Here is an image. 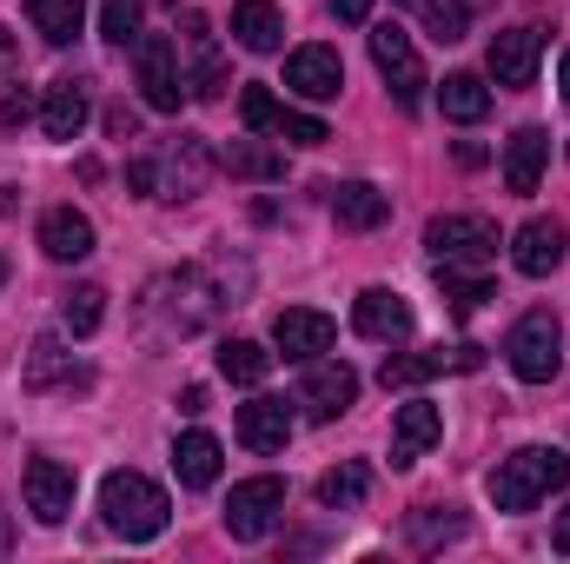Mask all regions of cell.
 <instances>
[{"instance_id":"4dcf8cb0","label":"cell","mask_w":570,"mask_h":564,"mask_svg":"<svg viewBox=\"0 0 570 564\" xmlns=\"http://www.w3.org/2000/svg\"><path fill=\"white\" fill-rule=\"evenodd\" d=\"M365 492H372V471H365V465H338V471L318 478V505H325V512H358Z\"/></svg>"},{"instance_id":"4316f807","label":"cell","mask_w":570,"mask_h":564,"mask_svg":"<svg viewBox=\"0 0 570 564\" xmlns=\"http://www.w3.org/2000/svg\"><path fill=\"white\" fill-rule=\"evenodd\" d=\"M20 386H27V392H47V386H87V372L73 366V352H60V339H33Z\"/></svg>"},{"instance_id":"7dc6e473","label":"cell","mask_w":570,"mask_h":564,"mask_svg":"<svg viewBox=\"0 0 570 564\" xmlns=\"http://www.w3.org/2000/svg\"><path fill=\"white\" fill-rule=\"evenodd\" d=\"M13 552V518H7V505H0V558Z\"/></svg>"},{"instance_id":"5bb4252c","label":"cell","mask_w":570,"mask_h":564,"mask_svg":"<svg viewBox=\"0 0 570 564\" xmlns=\"http://www.w3.org/2000/svg\"><path fill=\"white\" fill-rule=\"evenodd\" d=\"M352 325L365 339H379V346H399V339H412V305L392 285H365L358 305H352Z\"/></svg>"},{"instance_id":"f6af8a7d","label":"cell","mask_w":570,"mask_h":564,"mask_svg":"<svg viewBox=\"0 0 570 564\" xmlns=\"http://www.w3.org/2000/svg\"><path fill=\"white\" fill-rule=\"evenodd\" d=\"M458 166H484V146H478V140H458Z\"/></svg>"},{"instance_id":"f1b7e54d","label":"cell","mask_w":570,"mask_h":564,"mask_svg":"<svg viewBox=\"0 0 570 564\" xmlns=\"http://www.w3.org/2000/svg\"><path fill=\"white\" fill-rule=\"evenodd\" d=\"M27 20H33L40 40L67 47V40L80 33V20H87V0H27Z\"/></svg>"},{"instance_id":"1f68e13d","label":"cell","mask_w":570,"mask_h":564,"mask_svg":"<svg viewBox=\"0 0 570 564\" xmlns=\"http://www.w3.org/2000/svg\"><path fill=\"white\" fill-rule=\"evenodd\" d=\"M219 372H226L233 386H259V379L273 372V352L253 346V339H226V346H219Z\"/></svg>"},{"instance_id":"ee69618b","label":"cell","mask_w":570,"mask_h":564,"mask_svg":"<svg viewBox=\"0 0 570 564\" xmlns=\"http://www.w3.org/2000/svg\"><path fill=\"white\" fill-rule=\"evenodd\" d=\"M551 552H558V558H570V505H564V518H558V532H551Z\"/></svg>"},{"instance_id":"3957f363","label":"cell","mask_w":570,"mask_h":564,"mask_svg":"<svg viewBox=\"0 0 570 564\" xmlns=\"http://www.w3.org/2000/svg\"><path fill=\"white\" fill-rule=\"evenodd\" d=\"M570 485V451H551V445H524L511 451L498 471H491V505L498 512H531L538 498L564 492Z\"/></svg>"},{"instance_id":"484cf974","label":"cell","mask_w":570,"mask_h":564,"mask_svg":"<svg viewBox=\"0 0 570 564\" xmlns=\"http://www.w3.org/2000/svg\"><path fill=\"white\" fill-rule=\"evenodd\" d=\"M173 471H179L186 492L219 485V438H213V431H179V438H173Z\"/></svg>"},{"instance_id":"9c48e42d","label":"cell","mask_w":570,"mask_h":564,"mask_svg":"<svg viewBox=\"0 0 570 564\" xmlns=\"http://www.w3.org/2000/svg\"><path fill=\"white\" fill-rule=\"evenodd\" d=\"M484 366V346H438V352H399L385 359V392H405V386H425V379H444V372H478Z\"/></svg>"},{"instance_id":"bcb514c9","label":"cell","mask_w":570,"mask_h":564,"mask_svg":"<svg viewBox=\"0 0 570 564\" xmlns=\"http://www.w3.org/2000/svg\"><path fill=\"white\" fill-rule=\"evenodd\" d=\"M7 74H13V33L0 27V80H7Z\"/></svg>"},{"instance_id":"7bdbcfd3","label":"cell","mask_w":570,"mask_h":564,"mask_svg":"<svg viewBox=\"0 0 570 564\" xmlns=\"http://www.w3.org/2000/svg\"><path fill=\"white\" fill-rule=\"evenodd\" d=\"M179 412H186V419H199V412H206V392H199V386H186V392H179Z\"/></svg>"},{"instance_id":"e0dca14e","label":"cell","mask_w":570,"mask_h":564,"mask_svg":"<svg viewBox=\"0 0 570 564\" xmlns=\"http://www.w3.org/2000/svg\"><path fill=\"white\" fill-rule=\"evenodd\" d=\"M332 332H338V325H332L325 312H312V305H285L279 319H273V346H279L285 359H305V366L332 346Z\"/></svg>"},{"instance_id":"d6a6232c","label":"cell","mask_w":570,"mask_h":564,"mask_svg":"<svg viewBox=\"0 0 570 564\" xmlns=\"http://www.w3.org/2000/svg\"><path fill=\"white\" fill-rule=\"evenodd\" d=\"M226 173H239V179H279L285 159L266 140H233L226 146Z\"/></svg>"},{"instance_id":"c3c4849f","label":"cell","mask_w":570,"mask_h":564,"mask_svg":"<svg viewBox=\"0 0 570 564\" xmlns=\"http://www.w3.org/2000/svg\"><path fill=\"white\" fill-rule=\"evenodd\" d=\"M564 100H570V54H564Z\"/></svg>"},{"instance_id":"d4e9b609","label":"cell","mask_w":570,"mask_h":564,"mask_svg":"<svg viewBox=\"0 0 570 564\" xmlns=\"http://www.w3.org/2000/svg\"><path fill=\"white\" fill-rule=\"evenodd\" d=\"M233 40H239L246 54H279L285 47V13L273 0H239V7H233Z\"/></svg>"},{"instance_id":"4fadbf2b","label":"cell","mask_w":570,"mask_h":564,"mask_svg":"<svg viewBox=\"0 0 570 564\" xmlns=\"http://www.w3.org/2000/svg\"><path fill=\"white\" fill-rule=\"evenodd\" d=\"M285 87H292L298 100H338L345 60H338L332 47H298V54H285Z\"/></svg>"},{"instance_id":"6da1fadb","label":"cell","mask_w":570,"mask_h":564,"mask_svg":"<svg viewBox=\"0 0 570 564\" xmlns=\"http://www.w3.org/2000/svg\"><path fill=\"white\" fill-rule=\"evenodd\" d=\"M226 273H233L226 260H206V266H186V273H166L146 285L140 319L153 325V339H193L199 325H213L219 305H239Z\"/></svg>"},{"instance_id":"ffe728a7","label":"cell","mask_w":570,"mask_h":564,"mask_svg":"<svg viewBox=\"0 0 570 564\" xmlns=\"http://www.w3.org/2000/svg\"><path fill=\"white\" fill-rule=\"evenodd\" d=\"M239 445L246 451H285L292 445V412H285V399H246L239 406Z\"/></svg>"},{"instance_id":"7402d4cb","label":"cell","mask_w":570,"mask_h":564,"mask_svg":"<svg viewBox=\"0 0 570 564\" xmlns=\"http://www.w3.org/2000/svg\"><path fill=\"white\" fill-rule=\"evenodd\" d=\"M40 253H47V260H60V266L87 260V253H94V220H87V213H73V206H53V213L40 220Z\"/></svg>"},{"instance_id":"836d02e7","label":"cell","mask_w":570,"mask_h":564,"mask_svg":"<svg viewBox=\"0 0 570 564\" xmlns=\"http://www.w3.org/2000/svg\"><path fill=\"white\" fill-rule=\"evenodd\" d=\"M451 538H464V518H458L451 505H444V512L425 505V512L412 518V545H419V552H438V545H451Z\"/></svg>"},{"instance_id":"74e56055","label":"cell","mask_w":570,"mask_h":564,"mask_svg":"<svg viewBox=\"0 0 570 564\" xmlns=\"http://www.w3.org/2000/svg\"><path fill=\"white\" fill-rule=\"evenodd\" d=\"M273 134L292 140V146H325V140H332V127H325V120H312V114H285V107H279V127H273Z\"/></svg>"},{"instance_id":"60d3db41","label":"cell","mask_w":570,"mask_h":564,"mask_svg":"<svg viewBox=\"0 0 570 564\" xmlns=\"http://www.w3.org/2000/svg\"><path fill=\"white\" fill-rule=\"evenodd\" d=\"M134 127H140V120H134L127 107H114V114H107V134H114V140H134Z\"/></svg>"},{"instance_id":"7c38bea8","label":"cell","mask_w":570,"mask_h":564,"mask_svg":"<svg viewBox=\"0 0 570 564\" xmlns=\"http://www.w3.org/2000/svg\"><path fill=\"white\" fill-rule=\"evenodd\" d=\"M352 399H358V372L345 359H312V372H305V412L318 425H332L338 412H352Z\"/></svg>"},{"instance_id":"e575fe53","label":"cell","mask_w":570,"mask_h":564,"mask_svg":"<svg viewBox=\"0 0 570 564\" xmlns=\"http://www.w3.org/2000/svg\"><path fill=\"white\" fill-rule=\"evenodd\" d=\"M438 285H444V305H451L458 319H471V312L491 299V280H464L458 266H438Z\"/></svg>"},{"instance_id":"8fae6325","label":"cell","mask_w":570,"mask_h":564,"mask_svg":"<svg viewBox=\"0 0 570 564\" xmlns=\"http://www.w3.org/2000/svg\"><path fill=\"white\" fill-rule=\"evenodd\" d=\"M20 492H27V512L40 525H67V512H73V471L60 458H27Z\"/></svg>"},{"instance_id":"8992f818","label":"cell","mask_w":570,"mask_h":564,"mask_svg":"<svg viewBox=\"0 0 570 564\" xmlns=\"http://www.w3.org/2000/svg\"><path fill=\"white\" fill-rule=\"evenodd\" d=\"M425 246L438 266H484L498 253V226L484 213H444L425 226Z\"/></svg>"},{"instance_id":"cb8c5ba5","label":"cell","mask_w":570,"mask_h":564,"mask_svg":"<svg viewBox=\"0 0 570 564\" xmlns=\"http://www.w3.org/2000/svg\"><path fill=\"white\" fill-rule=\"evenodd\" d=\"M159 173H166V200H193V193L206 186L213 159H206V146H199V140H179L173 153H159V159H153V186H159Z\"/></svg>"},{"instance_id":"d590c367","label":"cell","mask_w":570,"mask_h":564,"mask_svg":"<svg viewBox=\"0 0 570 564\" xmlns=\"http://www.w3.org/2000/svg\"><path fill=\"white\" fill-rule=\"evenodd\" d=\"M419 13H425V27L451 47V40H464V27H471V7L464 0H412Z\"/></svg>"},{"instance_id":"7a4b0ae2","label":"cell","mask_w":570,"mask_h":564,"mask_svg":"<svg viewBox=\"0 0 570 564\" xmlns=\"http://www.w3.org/2000/svg\"><path fill=\"white\" fill-rule=\"evenodd\" d=\"M100 518H107L114 538L146 545V538L166 532L173 505H166V492H159L153 478H140V471H107V485H100Z\"/></svg>"},{"instance_id":"83f0119b","label":"cell","mask_w":570,"mask_h":564,"mask_svg":"<svg viewBox=\"0 0 570 564\" xmlns=\"http://www.w3.org/2000/svg\"><path fill=\"white\" fill-rule=\"evenodd\" d=\"M438 107H444V120H458V127H478V120L491 114V87H484L478 74H444V87H438Z\"/></svg>"},{"instance_id":"603a6c76","label":"cell","mask_w":570,"mask_h":564,"mask_svg":"<svg viewBox=\"0 0 570 564\" xmlns=\"http://www.w3.org/2000/svg\"><path fill=\"white\" fill-rule=\"evenodd\" d=\"M544 159H551V134H544V127H518L511 146H504V186H511V193H538Z\"/></svg>"},{"instance_id":"f546056e","label":"cell","mask_w":570,"mask_h":564,"mask_svg":"<svg viewBox=\"0 0 570 564\" xmlns=\"http://www.w3.org/2000/svg\"><path fill=\"white\" fill-rule=\"evenodd\" d=\"M60 319H67L73 339H94V332L107 325V292H100V285H73V292H60Z\"/></svg>"},{"instance_id":"d6986e66","label":"cell","mask_w":570,"mask_h":564,"mask_svg":"<svg viewBox=\"0 0 570 564\" xmlns=\"http://www.w3.org/2000/svg\"><path fill=\"white\" fill-rule=\"evenodd\" d=\"M332 193V220L352 226V233H379L392 220V193H379L372 179H345V186H325Z\"/></svg>"},{"instance_id":"5b68a950","label":"cell","mask_w":570,"mask_h":564,"mask_svg":"<svg viewBox=\"0 0 570 564\" xmlns=\"http://www.w3.org/2000/svg\"><path fill=\"white\" fill-rule=\"evenodd\" d=\"M372 67L385 74V87H392V100L405 107V114H419L425 107V60H419V47H412V33L405 27H372Z\"/></svg>"},{"instance_id":"30bf717a","label":"cell","mask_w":570,"mask_h":564,"mask_svg":"<svg viewBox=\"0 0 570 564\" xmlns=\"http://www.w3.org/2000/svg\"><path fill=\"white\" fill-rule=\"evenodd\" d=\"M538 60H544V33H538V27H504V33H491L484 67H491L498 87H531V80H538Z\"/></svg>"},{"instance_id":"44dd1931","label":"cell","mask_w":570,"mask_h":564,"mask_svg":"<svg viewBox=\"0 0 570 564\" xmlns=\"http://www.w3.org/2000/svg\"><path fill=\"white\" fill-rule=\"evenodd\" d=\"M87 120H94L87 80H60V87H47V107H40L47 140H80V134H87Z\"/></svg>"},{"instance_id":"8d00e7d4","label":"cell","mask_w":570,"mask_h":564,"mask_svg":"<svg viewBox=\"0 0 570 564\" xmlns=\"http://www.w3.org/2000/svg\"><path fill=\"white\" fill-rule=\"evenodd\" d=\"M100 33L114 47H140V0H100Z\"/></svg>"},{"instance_id":"b9f144b4","label":"cell","mask_w":570,"mask_h":564,"mask_svg":"<svg viewBox=\"0 0 570 564\" xmlns=\"http://www.w3.org/2000/svg\"><path fill=\"white\" fill-rule=\"evenodd\" d=\"M332 13H338V20H352V27H358V20H372V0H332Z\"/></svg>"},{"instance_id":"52a82bcc","label":"cell","mask_w":570,"mask_h":564,"mask_svg":"<svg viewBox=\"0 0 570 564\" xmlns=\"http://www.w3.org/2000/svg\"><path fill=\"white\" fill-rule=\"evenodd\" d=\"M285 512V478H246V485H233V498H226V532L239 538V545H259L273 525H279Z\"/></svg>"},{"instance_id":"681fc988","label":"cell","mask_w":570,"mask_h":564,"mask_svg":"<svg viewBox=\"0 0 570 564\" xmlns=\"http://www.w3.org/2000/svg\"><path fill=\"white\" fill-rule=\"evenodd\" d=\"M0 280H7V260H0Z\"/></svg>"},{"instance_id":"f35d334b","label":"cell","mask_w":570,"mask_h":564,"mask_svg":"<svg viewBox=\"0 0 570 564\" xmlns=\"http://www.w3.org/2000/svg\"><path fill=\"white\" fill-rule=\"evenodd\" d=\"M239 114H246V127H253V134H273V127H279V107H273V94H266V87H246V94H239Z\"/></svg>"},{"instance_id":"ba28073f","label":"cell","mask_w":570,"mask_h":564,"mask_svg":"<svg viewBox=\"0 0 570 564\" xmlns=\"http://www.w3.org/2000/svg\"><path fill=\"white\" fill-rule=\"evenodd\" d=\"M140 94L153 114H179L186 100V67H179V40L140 33Z\"/></svg>"},{"instance_id":"ab89813d","label":"cell","mask_w":570,"mask_h":564,"mask_svg":"<svg viewBox=\"0 0 570 564\" xmlns=\"http://www.w3.org/2000/svg\"><path fill=\"white\" fill-rule=\"evenodd\" d=\"M27 120H33V100H27V94H7V100H0V134H20Z\"/></svg>"},{"instance_id":"2e32d148","label":"cell","mask_w":570,"mask_h":564,"mask_svg":"<svg viewBox=\"0 0 570 564\" xmlns=\"http://www.w3.org/2000/svg\"><path fill=\"white\" fill-rule=\"evenodd\" d=\"M511 266H518L524 280L558 273V266H564V226H558V220H524L518 240H511Z\"/></svg>"},{"instance_id":"277c9868","label":"cell","mask_w":570,"mask_h":564,"mask_svg":"<svg viewBox=\"0 0 570 564\" xmlns=\"http://www.w3.org/2000/svg\"><path fill=\"white\" fill-rule=\"evenodd\" d=\"M504 359H511V372L524 386H551L558 366H564V325H558V312H524L511 325V339H504Z\"/></svg>"},{"instance_id":"9a60e30c","label":"cell","mask_w":570,"mask_h":564,"mask_svg":"<svg viewBox=\"0 0 570 564\" xmlns=\"http://www.w3.org/2000/svg\"><path fill=\"white\" fill-rule=\"evenodd\" d=\"M179 47L193 54L186 94H193V100H219V94H226V60H219V47H213V20L186 13V33H179Z\"/></svg>"},{"instance_id":"f907efd6","label":"cell","mask_w":570,"mask_h":564,"mask_svg":"<svg viewBox=\"0 0 570 564\" xmlns=\"http://www.w3.org/2000/svg\"><path fill=\"white\" fill-rule=\"evenodd\" d=\"M159 7H179V0H159Z\"/></svg>"},{"instance_id":"ac0fdd59","label":"cell","mask_w":570,"mask_h":564,"mask_svg":"<svg viewBox=\"0 0 570 564\" xmlns=\"http://www.w3.org/2000/svg\"><path fill=\"white\" fill-rule=\"evenodd\" d=\"M438 438H444V412H438V406H425V399L399 406V419H392V465H399V471L419 465Z\"/></svg>"}]
</instances>
